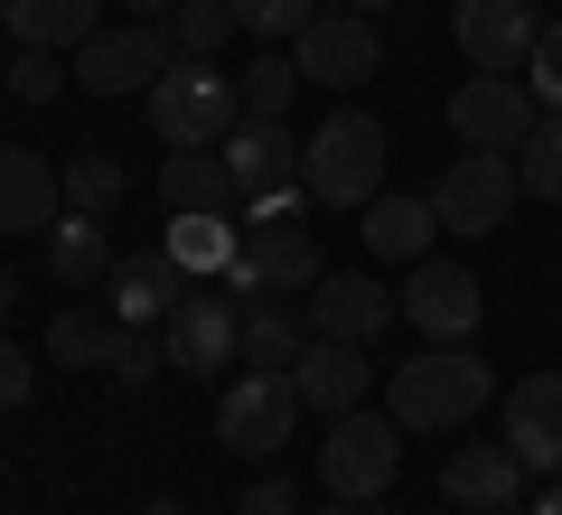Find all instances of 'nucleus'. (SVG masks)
<instances>
[{
	"label": "nucleus",
	"mask_w": 562,
	"mask_h": 515,
	"mask_svg": "<svg viewBox=\"0 0 562 515\" xmlns=\"http://www.w3.org/2000/svg\"><path fill=\"white\" fill-rule=\"evenodd\" d=\"M140 515H188V506H179V496H150V506H140Z\"/></svg>",
	"instance_id": "a19ab883"
},
{
	"label": "nucleus",
	"mask_w": 562,
	"mask_h": 515,
	"mask_svg": "<svg viewBox=\"0 0 562 515\" xmlns=\"http://www.w3.org/2000/svg\"><path fill=\"white\" fill-rule=\"evenodd\" d=\"M235 169H225V150H169L160 159V206L169 216H235Z\"/></svg>",
	"instance_id": "412c9836"
},
{
	"label": "nucleus",
	"mask_w": 562,
	"mask_h": 515,
	"mask_svg": "<svg viewBox=\"0 0 562 515\" xmlns=\"http://www.w3.org/2000/svg\"><path fill=\"white\" fill-rule=\"evenodd\" d=\"M328 515H366V506H328Z\"/></svg>",
	"instance_id": "c03bdc74"
},
{
	"label": "nucleus",
	"mask_w": 562,
	"mask_h": 515,
	"mask_svg": "<svg viewBox=\"0 0 562 515\" xmlns=\"http://www.w3.org/2000/svg\"><path fill=\"white\" fill-rule=\"evenodd\" d=\"M301 347H310V318L301 310H244V366H301Z\"/></svg>",
	"instance_id": "cd10ccee"
},
{
	"label": "nucleus",
	"mask_w": 562,
	"mask_h": 515,
	"mask_svg": "<svg viewBox=\"0 0 562 515\" xmlns=\"http://www.w3.org/2000/svg\"><path fill=\"white\" fill-rule=\"evenodd\" d=\"M384 122L375 113H328L319 132L301 141V188H310V206H375L384 198Z\"/></svg>",
	"instance_id": "f03ea898"
},
{
	"label": "nucleus",
	"mask_w": 562,
	"mask_h": 515,
	"mask_svg": "<svg viewBox=\"0 0 562 515\" xmlns=\"http://www.w3.org/2000/svg\"><path fill=\"white\" fill-rule=\"evenodd\" d=\"M160 366H169V347H160V337H150V328H122V347H113V366H103V376L140 394V384L160 376Z\"/></svg>",
	"instance_id": "72a5a7b5"
},
{
	"label": "nucleus",
	"mask_w": 562,
	"mask_h": 515,
	"mask_svg": "<svg viewBox=\"0 0 562 515\" xmlns=\"http://www.w3.org/2000/svg\"><path fill=\"white\" fill-rule=\"evenodd\" d=\"M497 440L525 459V469L562 478V376H553V366L506 384V432H497Z\"/></svg>",
	"instance_id": "4468645a"
},
{
	"label": "nucleus",
	"mask_w": 562,
	"mask_h": 515,
	"mask_svg": "<svg viewBox=\"0 0 562 515\" xmlns=\"http://www.w3.org/2000/svg\"><path fill=\"white\" fill-rule=\"evenodd\" d=\"M235 515H301V488H291V478H254V488L235 496Z\"/></svg>",
	"instance_id": "c9c22d12"
},
{
	"label": "nucleus",
	"mask_w": 562,
	"mask_h": 515,
	"mask_svg": "<svg viewBox=\"0 0 562 515\" xmlns=\"http://www.w3.org/2000/svg\"><path fill=\"white\" fill-rule=\"evenodd\" d=\"M29 384H38V376H29V357H20V347H0V413H20Z\"/></svg>",
	"instance_id": "e433bc0d"
},
{
	"label": "nucleus",
	"mask_w": 562,
	"mask_h": 515,
	"mask_svg": "<svg viewBox=\"0 0 562 515\" xmlns=\"http://www.w3.org/2000/svg\"><path fill=\"white\" fill-rule=\"evenodd\" d=\"M310 20H319V0H235V29L262 47H291Z\"/></svg>",
	"instance_id": "2f4dec72"
},
{
	"label": "nucleus",
	"mask_w": 562,
	"mask_h": 515,
	"mask_svg": "<svg viewBox=\"0 0 562 515\" xmlns=\"http://www.w3.org/2000/svg\"><path fill=\"white\" fill-rule=\"evenodd\" d=\"M160 347H169L179 376H235V366H244V310H235V291H188L179 310L160 318Z\"/></svg>",
	"instance_id": "6e6552de"
},
{
	"label": "nucleus",
	"mask_w": 562,
	"mask_h": 515,
	"mask_svg": "<svg viewBox=\"0 0 562 515\" xmlns=\"http://www.w3.org/2000/svg\"><path fill=\"white\" fill-rule=\"evenodd\" d=\"M140 103H150V132H160L169 150H216V141L244 122V94H235V76H216V57L160 66V85H150Z\"/></svg>",
	"instance_id": "7ed1b4c3"
},
{
	"label": "nucleus",
	"mask_w": 562,
	"mask_h": 515,
	"mask_svg": "<svg viewBox=\"0 0 562 515\" xmlns=\"http://www.w3.org/2000/svg\"><path fill=\"white\" fill-rule=\"evenodd\" d=\"M394 440H403V432H394V413H366V403H357V413H338V422L319 432V488L338 496V506H366V496H384V488H394V469H403Z\"/></svg>",
	"instance_id": "20e7f679"
},
{
	"label": "nucleus",
	"mask_w": 562,
	"mask_h": 515,
	"mask_svg": "<svg viewBox=\"0 0 562 515\" xmlns=\"http://www.w3.org/2000/svg\"><path fill=\"white\" fill-rule=\"evenodd\" d=\"M535 122H543V103H535L525 76H469L460 94H450V132H460V150H516Z\"/></svg>",
	"instance_id": "9d476101"
},
{
	"label": "nucleus",
	"mask_w": 562,
	"mask_h": 515,
	"mask_svg": "<svg viewBox=\"0 0 562 515\" xmlns=\"http://www.w3.org/2000/svg\"><path fill=\"white\" fill-rule=\"evenodd\" d=\"M47 272L66 281V291H85V281H103L113 272V244H103V216H85V206H66L57 225H47Z\"/></svg>",
	"instance_id": "b1692460"
},
{
	"label": "nucleus",
	"mask_w": 562,
	"mask_h": 515,
	"mask_svg": "<svg viewBox=\"0 0 562 515\" xmlns=\"http://www.w3.org/2000/svg\"><path fill=\"white\" fill-rule=\"evenodd\" d=\"M132 10H140V20H169V10H179V0H132Z\"/></svg>",
	"instance_id": "58836bf2"
},
{
	"label": "nucleus",
	"mask_w": 562,
	"mask_h": 515,
	"mask_svg": "<svg viewBox=\"0 0 562 515\" xmlns=\"http://www.w3.org/2000/svg\"><path fill=\"white\" fill-rule=\"evenodd\" d=\"M113 347H122V318L113 310H57V328H47V357L76 366V376L113 366Z\"/></svg>",
	"instance_id": "a878e982"
},
{
	"label": "nucleus",
	"mask_w": 562,
	"mask_h": 515,
	"mask_svg": "<svg viewBox=\"0 0 562 515\" xmlns=\"http://www.w3.org/2000/svg\"><path fill=\"white\" fill-rule=\"evenodd\" d=\"M216 150H225V169H235V188H244V198H262V188H291V179H301V141H291V122L244 113L235 132L216 141Z\"/></svg>",
	"instance_id": "aec40b11"
},
{
	"label": "nucleus",
	"mask_w": 562,
	"mask_h": 515,
	"mask_svg": "<svg viewBox=\"0 0 562 515\" xmlns=\"http://www.w3.org/2000/svg\"><path fill=\"white\" fill-rule=\"evenodd\" d=\"M516 198H525V179H516V159L506 150H460L431 179V206H441V235H497L506 216H516Z\"/></svg>",
	"instance_id": "423d86ee"
},
{
	"label": "nucleus",
	"mask_w": 562,
	"mask_h": 515,
	"mask_svg": "<svg viewBox=\"0 0 562 515\" xmlns=\"http://www.w3.org/2000/svg\"><path fill=\"white\" fill-rule=\"evenodd\" d=\"M525 515H562V478H543V496H535Z\"/></svg>",
	"instance_id": "4c0bfd02"
},
{
	"label": "nucleus",
	"mask_w": 562,
	"mask_h": 515,
	"mask_svg": "<svg viewBox=\"0 0 562 515\" xmlns=\"http://www.w3.org/2000/svg\"><path fill=\"white\" fill-rule=\"evenodd\" d=\"M403 318H413L431 347H479V310H487V291H479V272L469 262H441V254H422L413 272H403Z\"/></svg>",
	"instance_id": "0eeeda50"
},
{
	"label": "nucleus",
	"mask_w": 562,
	"mask_h": 515,
	"mask_svg": "<svg viewBox=\"0 0 562 515\" xmlns=\"http://www.w3.org/2000/svg\"><path fill=\"white\" fill-rule=\"evenodd\" d=\"M394 318H403V300L384 291V281H366V272H319V291H310V337L366 347V337H384Z\"/></svg>",
	"instance_id": "2eb2a0df"
},
{
	"label": "nucleus",
	"mask_w": 562,
	"mask_h": 515,
	"mask_svg": "<svg viewBox=\"0 0 562 515\" xmlns=\"http://www.w3.org/2000/svg\"><path fill=\"white\" fill-rule=\"evenodd\" d=\"M179 300H188V272H179L169 254H132V262L103 272V310H113L122 328H160Z\"/></svg>",
	"instance_id": "a211bd4d"
},
{
	"label": "nucleus",
	"mask_w": 562,
	"mask_h": 515,
	"mask_svg": "<svg viewBox=\"0 0 562 515\" xmlns=\"http://www.w3.org/2000/svg\"><path fill=\"white\" fill-rule=\"evenodd\" d=\"M301 66H291V57H281V47H262V57L254 66H244V85H235V94H244V113H262V122H281V113H291V103H301Z\"/></svg>",
	"instance_id": "c85d7f7f"
},
{
	"label": "nucleus",
	"mask_w": 562,
	"mask_h": 515,
	"mask_svg": "<svg viewBox=\"0 0 562 515\" xmlns=\"http://www.w3.org/2000/svg\"><path fill=\"white\" fill-rule=\"evenodd\" d=\"M441 496H450V506H469V515H516L525 459L506 450V440H469V450L441 459Z\"/></svg>",
	"instance_id": "dca6fc26"
},
{
	"label": "nucleus",
	"mask_w": 562,
	"mask_h": 515,
	"mask_svg": "<svg viewBox=\"0 0 562 515\" xmlns=\"http://www.w3.org/2000/svg\"><path fill=\"white\" fill-rule=\"evenodd\" d=\"M291 66H301L310 85H366V76L384 66L375 20H366V10H319V20L291 38Z\"/></svg>",
	"instance_id": "ddd939ff"
},
{
	"label": "nucleus",
	"mask_w": 562,
	"mask_h": 515,
	"mask_svg": "<svg viewBox=\"0 0 562 515\" xmlns=\"http://www.w3.org/2000/svg\"><path fill=\"white\" fill-rule=\"evenodd\" d=\"M0 85H10V38H0Z\"/></svg>",
	"instance_id": "37998d69"
},
{
	"label": "nucleus",
	"mask_w": 562,
	"mask_h": 515,
	"mask_svg": "<svg viewBox=\"0 0 562 515\" xmlns=\"http://www.w3.org/2000/svg\"><path fill=\"white\" fill-rule=\"evenodd\" d=\"M291 384H301V403L310 413H357L366 394H375V366H366V347H347V337H310L301 347V366H291Z\"/></svg>",
	"instance_id": "f3484780"
},
{
	"label": "nucleus",
	"mask_w": 562,
	"mask_h": 515,
	"mask_svg": "<svg viewBox=\"0 0 562 515\" xmlns=\"http://www.w3.org/2000/svg\"><path fill=\"white\" fill-rule=\"evenodd\" d=\"M301 413H310V403H301V384H291V366H244V376H225L216 440H225V450H244V459H272Z\"/></svg>",
	"instance_id": "39448f33"
},
{
	"label": "nucleus",
	"mask_w": 562,
	"mask_h": 515,
	"mask_svg": "<svg viewBox=\"0 0 562 515\" xmlns=\"http://www.w3.org/2000/svg\"><path fill=\"white\" fill-rule=\"evenodd\" d=\"M57 179H66V206H85V216H113L122 188H132V169H122L113 150H66V159H57Z\"/></svg>",
	"instance_id": "bb28decb"
},
{
	"label": "nucleus",
	"mask_w": 562,
	"mask_h": 515,
	"mask_svg": "<svg viewBox=\"0 0 562 515\" xmlns=\"http://www.w3.org/2000/svg\"><path fill=\"white\" fill-rule=\"evenodd\" d=\"M225 291L235 300H254V291H319V244H310V225L301 216L254 225L244 254H235V272H225Z\"/></svg>",
	"instance_id": "9b49d317"
},
{
	"label": "nucleus",
	"mask_w": 562,
	"mask_h": 515,
	"mask_svg": "<svg viewBox=\"0 0 562 515\" xmlns=\"http://www.w3.org/2000/svg\"><path fill=\"white\" fill-rule=\"evenodd\" d=\"M160 254L179 262L188 281H225V272H235V254H244V235H235V225H225V216H169Z\"/></svg>",
	"instance_id": "393cba45"
},
{
	"label": "nucleus",
	"mask_w": 562,
	"mask_h": 515,
	"mask_svg": "<svg viewBox=\"0 0 562 515\" xmlns=\"http://www.w3.org/2000/svg\"><path fill=\"white\" fill-rule=\"evenodd\" d=\"M0 20H10V47H85L94 38V0H0Z\"/></svg>",
	"instance_id": "5701e85b"
},
{
	"label": "nucleus",
	"mask_w": 562,
	"mask_h": 515,
	"mask_svg": "<svg viewBox=\"0 0 562 515\" xmlns=\"http://www.w3.org/2000/svg\"><path fill=\"white\" fill-rule=\"evenodd\" d=\"M10 310H20V281H10V272H0V318H10Z\"/></svg>",
	"instance_id": "ea45409f"
},
{
	"label": "nucleus",
	"mask_w": 562,
	"mask_h": 515,
	"mask_svg": "<svg viewBox=\"0 0 562 515\" xmlns=\"http://www.w3.org/2000/svg\"><path fill=\"white\" fill-rule=\"evenodd\" d=\"M76 85V66H57V47H10V94L20 103H57Z\"/></svg>",
	"instance_id": "473e14b6"
},
{
	"label": "nucleus",
	"mask_w": 562,
	"mask_h": 515,
	"mask_svg": "<svg viewBox=\"0 0 562 515\" xmlns=\"http://www.w3.org/2000/svg\"><path fill=\"white\" fill-rule=\"evenodd\" d=\"M450 38H460L469 76H525L543 20H535V0H450Z\"/></svg>",
	"instance_id": "1a4fd4ad"
},
{
	"label": "nucleus",
	"mask_w": 562,
	"mask_h": 515,
	"mask_svg": "<svg viewBox=\"0 0 562 515\" xmlns=\"http://www.w3.org/2000/svg\"><path fill=\"white\" fill-rule=\"evenodd\" d=\"M525 85H535V103H543V113H562V20H543L535 57H525Z\"/></svg>",
	"instance_id": "f704fd0d"
},
{
	"label": "nucleus",
	"mask_w": 562,
	"mask_h": 515,
	"mask_svg": "<svg viewBox=\"0 0 562 515\" xmlns=\"http://www.w3.org/2000/svg\"><path fill=\"white\" fill-rule=\"evenodd\" d=\"M160 66H169V38H160L150 20L94 29V38L76 47V85H85V94H150V85H160Z\"/></svg>",
	"instance_id": "f8f14e48"
},
{
	"label": "nucleus",
	"mask_w": 562,
	"mask_h": 515,
	"mask_svg": "<svg viewBox=\"0 0 562 515\" xmlns=\"http://www.w3.org/2000/svg\"><path fill=\"white\" fill-rule=\"evenodd\" d=\"M516 179H525V198H553L562 206V113H543L535 132L516 141Z\"/></svg>",
	"instance_id": "c756f323"
},
{
	"label": "nucleus",
	"mask_w": 562,
	"mask_h": 515,
	"mask_svg": "<svg viewBox=\"0 0 562 515\" xmlns=\"http://www.w3.org/2000/svg\"><path fill=\"white\" fill-rule=\"evenodd\" d=\"M66 216V179L38 150H0V235H47Z\"/></svg>",
	"instance_id": "6ab92c4d"
},
{
	"label": "nucleus",
	"mask_w": 562,
	"mask_h": 515,
	"mask_svg": "<svg viewBox=\"0 0 562 515\" xmlns=\"http://www.w3.org/2000/svg\"><path fill=\"white\" fill-rule=\"evenodd\" d=\"M347 10H366V20H375V10H394V0H347Z\"/></svg>",
	"instance_id": "79ce46f5"
},
{
	"label": "nucleus",
	"mask_w": 562,
	"mask_h": 515,
	"mask_svg": "<svg viewBox=\"0 0 562 515\" xmlns=\"http://www.w3.org/2000/svg\"><path fill=\"white\" fill-rule=\"evenodd\" d=\"M225 38H235V0H179L169 10V47L179 57H216Z\"/></svg>",
	"instance_id": "7c9ffc66"
},
{
	"label": "nucleus",
	"mask_w": 562,
	"mask_h": 515,
	"mask_svg": "<svg viewBox=\"0 0 562 515\" xmlns=\"http://www.w3.org/2000/svg\"><path fill=\"white\" fill-rule=\"evenodd\" d=\"M487 394H497V366H487L479 347H422V357H403L394 376H384L394 432H460V422L487 413Z\"/></svg>",
	"instance_id": "f257e3e1"
},
{
	"label": "nucleus",
	"mask_w": 562,
	"mask_h": 515,
	"mask_svg": "<svg viewBox=\"0 0 562 515\" xmlns=\"http://www.w3.org/2000/svg\"><path fill=\"white\" fill-rule=\"evenodd\" d=\"M431 235H441V206H431V198H403V188H394V198L366 206V254H375V262H403V272H413V262L431 254Z\"/></svg>",
	"instance_id": "4be33fe9"
}]
</instances>
